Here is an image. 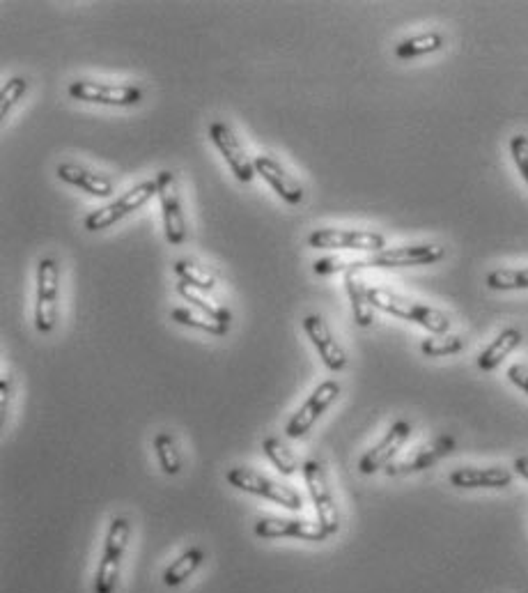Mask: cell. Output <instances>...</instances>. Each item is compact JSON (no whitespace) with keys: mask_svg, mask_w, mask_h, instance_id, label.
<instances>
[{"mask_svg":"<svg viewBox=\"0 0 528 593\" xmlns=\"http://www.w3.org/2000/svg\"><path fill=\"white\" fill-rule=\"evenodd\" d=\"M253 534L260 541H283V538H294V541L322 543L326 534L317 522L297 520V518H276V515H264L253 525Z\"/></svg>","mask_w":528,"mask_h":593,"instance_id":"cell-12","label":"cell"},{"mask_svg":"<svg viewBox=\"0 0 528 593\" xmlns=\"http://www.w3.org/2000/svg\"><path fill=\"white\" fill-rule=\"evenodd\" d=\"M349 267V263H345V260H340V258H322V260H317L315 263V272L317 274H331V272H340V269H345Z\"/></svg>","mask_w":528,"mask_h":593,"instance_id":"cell-35","label":"cell"},{"mask_svg":"<svg viewBox=\"0 0 528 593\" xmlns=\"http://www.w3.org/2000/svg\"><path fill=\"white\" fill-rule=\"evenodd\" d=\"M304 331L310 338V343H313V348L317 350V354H320L322 364L329 368L331 373L345 371L349 364L347 350L338 343V338L333 336V331L329 327V322L324 320V315L308 313L304 318Z\"/></svg>","mask_w":528,"mask_h":593,"instance_id":"cell-15","label":"cell"},{"mask_svg":"<svg viewBox=\"0 0 528 593\" xmlns=\"http://www.w3.org/2000/svg\"><path fill=\"white\" fill-rule=\"evenodd\" d=\"M455 449V437L453 435H439L434 437L430 444L418 446V449L400 462H391L386 467L388 476H405V474H414V472H423V469H430L437 465L439 460H444L448 453H453Z\"/></svg>","mask_w":528,"mask_h":593,"instance_id":"cell-16","label":"cell"},{"mask_svg":"<svg viewBox=\"0 0 528 593\" xmlns=\"http://www.w3.org/2000/svg\"><path fill=\"white\" fill-rule=\"evenodd\" d=\"M177 295H180L184 302H189L193 308H196V311L207 313L209 318L219 320V322H223V325H230V322H232V313L228 311V308L212 302V299H207L205 292L186 286L184 281L177 283Z\"/></svg>","mask_w":528,"mask_h":593,"instance_id":"cell-27","label":"cell"},{"mask_svg":"<svg viewBox=\"0 0 528 593\" xmlns=\"http://www.w3.org/2000/svg\"><path fill=\"white\" fill-rule=\"evenodd\" d=\"M524 343V334L517 327H506L494 338L487 348L478 354V368L483 373H492L503 364V359L510 357L519 345Z\"/></svg>","mask_w":528,"mask_h":593,"instance_id":"cell-22","label":"cell"},{"mask_svg":"<svg viewBox=\"0 0 528 593\" xmlns=\"http://www.w3.org/2000/svg\"><path fill=\"white\" fill-rule=\"evenodd\" d=\"M370 302L377 311H384L393 318L414 322V325L423 327L430 334H448L450 331V318L439 311V308L427 306L416 302V299L400 295V292L388 288H370Z\"/></svg>","mask_w":528,"mask_h":593,"instance_id":"cell-2","label":"cell"},{"mask_svg":"<svg viewBox=\"0 0 528 593\" xmlns=\"http://www.w3.org/2000/svg\"><path fill=\"white\" fill-rule=\"evenodd\" d=\"M446 258V249L441 244H402L386 246L384 251L372 253L368 260H363L368 267L375 269H400V267H421L434 265Z\"/></svg>","mask_w":528,"mask_h":593,"instance_id":"cell-11","label":"cell"},{"mask_svg":"<svg viewBox=\"0 0 528 593\" xmlns=\"http://www.w3.org/2000/svg\"><path fill=\"white\" fill-rule=\"evenodd\" d=\"M363 269L366 263L363 260H354L345 269V290L349 297V306H352V318L359 327H372L375 322V311L377 308L370 302V288L363 281Z\"/></svg>","mask_w":528,"mask_h":593,"instance_id":"cell-18","label":"cell"},{"mask_svg":"<svg viewBox=\"0 0 528 593\" xmlns=\"http://www.w3.org/2000/svg\"><path fill=\"white\" fill-rule=\"evenodd\" d=\"M205 561H207V550L200 548V545H189V548L177 554V557L163 568L161 584L166 589L184 587V584L205 566Z\"/></svg>","mask_w":528,"mask_h":593,"instance_id":"cell-21","label":"cell"},{"mask_svg":"<svg viewBox=\"0 0 528 593\" xmlns=\"http://www.w3.org/2000/svg\"><path fill=\"white\" fill-rule=\"evenodd\" d=\"M508 380L510 384H515V387L522 391V394L528 396V366L524 364H512L508 366Z\"/></svg>","mask_w":528,"mask_h":593,"instance_id":"cell-34","label":"cell"},{"mask_svg":"<svg viewBox=\"0 0 528 593\" xmlns=\"http://www.w3.org/2000/svg\"><path fill=\"white\" fill-rule=\"evenodd\" d=\"M253 161H255V173H260L262 180L267 182L287 205H299L301 200H304V187H301V182L297 177L287 173L274 157H269V154H260V157Z\"/></svg>","mask_w":528,"mask_h":593,"instance_id":"cell-19","label":"cell"},{"mask_svg":"<svg viewBox=\"0 0 528 593\" xmlns=\"http://www.w3.org/2000/svg\"><path fill=\"white\" fill-rule=\"evenodd\" d=\"M154 182H157L159 189L163 235H166L170 246H182L186 242V217L180 187H177V177L173 171H159Z\"/></svg>","mask_w":528,"mask_h":593,"instance_id":"cell-8","label":"cell"},{"mask_svg":"<svg viewBox=\"0 0 528 593\" xmlns=\"http://www.w3.org/2000/svg\"><path fill=\"white\" fill-rule=\"evenodd\" d=\"M152 449L154 456H157V462L161 467V472L166 476H177L184 469V458L180 446H177V440L173 433L168 430H159L157 435L152 437Z\"/></svg>","mask_w":528,"mask_h":593,"instance_id":"cell-23","label":"cell"},{"mask_svg":"<svg viewBox=\"0 0 528 593\" xmlns=\"http://www.w3.org/2000/svg\"><path fill=\"white\" fill-rule=\"evenodd\" d=\"M134 536V522L127 515H115L108 522L102 554H99L95 577H92V593H118L124 554L129 550Z\"/></svg>","mask_w":528,"mask_h":593,"instance_id":"cell-1","label":"cell"},{"mask_svg":"<svg viewBox=\"0 0 528 593\" xmlns=\"http://www.w3.org/2000/svg\"><path fill=\"white\" fill-rule=\"evenodd\" d=\"M154 196H159L157 182L154 180L138 182L136 187H131L127 194H122L118 200H113L111 205H104L92 214H88V217H85V230H88V233H99V230L111 228L118 221L127 219L129 214L141 210V207L150 203Z\"/></svg>","mask_w":528,"mask_h":593,"instance_id":"cell-6","label":"cell"},{"mask_svg":"<svg viewBox=\"0 0 528 593\" xmlns=\"http://www.w3.org/2000/svg\"><path fill=\"white\" fill-rule=\"evenodd\" d=\"M175 274L186 283V286L196 288L200 292H212L216 290V276L209 272L207 267L198 265L196 260L182 258L175 263Z\"/></svg>","mask_w":528,"mask_h":593,"instance_id":"cell-28","label":"cell"},{"mask_svg":"<svg viewBox=\"0 0 528 593\" xmlns=\"http://www.w3.org/2000/svg\"><path fill=\"white\" fill-rule=\"evenodd\" d=\"M170 320L177 322V325H182V327L205 331V334H209V336H225L230 329V325H223V322L209 318L207 313L193 311V308H182V306L170 311Z\"/></svg>","mask_w":528,"mask_h":593,"instance_id":"cell-25","label":"cell"},{"mask_svg":"<svg viewBox=\"0 0 528 593\" xmlns=\"http://www.w3.org/2000/svg\"><path fill=\"white\" fill-rule=\"evenodd\" d=\"M510 154H512V161H515L517 171L522 173L524 182L528 184V136L526 134H515L510 138Z\"/></svg>","mask_w":528,"mask_h":593,"instance_id":"cell-32","label":"cell"},{"mask_svg":"<svg viewBox=\"0 0 528 593\" xmlns=\"http://www.w3.org/2000/svg\"><path fill=\"white\" fill-rule=\"evenodd\" d=\"M225 481H228L230 488L242 490L246 495L267 499V502H274L285 508V511H304V497H301L297 490L287 488V485L269 479L267 474L255 472L251 467H230L228 472H225Z\"/></svg>","mask_w":528,"mask_h":593,"instance_id":"cell-3","label":"cell"},{"mask_svg":"<svg viewBox=\"0 0 528 593\" xmlns=\"http://www.w3.org/2000/svg\"><path fill=\"white\" fill-rule=\"evenodd\" d=\"M60 304V263L56 258H42L37 263L35 286V329L51 334L58 325Z\"/></svg>","mask_w":528,"mask_h":593,"instance_id":"cell-5","label":"cell"},{"mask_svg":"<svg viewBox=\"0 0 528 593\" xmlns=\"http://www.w3.org/2000/svg\"><path fill=\"white\" fill-rule=\"evenodd\" d=\"M262 451L267 460L271 462L278 469V474L283 476H294L299 472V460L294 456L290 446H287L283 440H278V437H264L262 442Z\"/></svg>","mask_w":528,"mask_h":593,"instance_id":"cell-26","label":"cell"},{"mask_svg":"<svg viewBox=\"0 0 528 593\" xmlns=\"http://www.w3.org/2000/svg\"><path fill=\"white\" fill-rule=\"evenodd\" d=\"M515 476L506 467H457L448 474V483L457 490H503Z\"/></svg>","mask_w":528,"mask_h":593,"instance_id":"cell-17","label":"cell"},{"mask_svg":"<svg viewBox=\"0 0 528 593\" xmlns=\"http://www.w3.org/2000/svg\"><path fill=\"white\" fill-rule=\"evenodd\" d=\"M209 138H212L216 150L223 154L225 164H228L230 173L235 175L237 182L248 184L255 175H258L255 173V161L248 157L246 150L242 148V143H239V138L230 129V125H225L223 120H214L212 125H209Z\"/></svg>","mask_w":528,"mask_h":593,"instance_id":"cell-13","label":"cell"},{"mask_svg":"<svg viewBox=\"0 0 528 593\" xmlns=\"http://www.w3.org/2000/svg\"><path fill=\"white\" fill-rule=\"evenodd\" d=\"M485 283L489 290H499V292L528 290V267H524V269H512V267L492 269V272L487 274Z\"/></svg>","mask_w":528,"mask_h":593,"instance_id":"cell-29","label":"cell"},{"mask_svg":"<svg viewBox=\"0 0 528 593\" xmlns=\"http://www.w3.org/2000/svg\"><path fill=\"white\" fill-rule=\"evenodd\" d=\"M515 472L522 476L524 481H528V456H519L515 458Z\"/></svg>","mask_w":528,"mask_h":593,"instance_id":"cell-36","label":"cell"},{"mask_svg":"<svg viewBox=\"0 0 528 593\" xmlns=\"http://www.w3.org/2000/svg\"><path fill=\"white\" fill-rule=\"evenodd\" d=\"M69 97L83 104L99 106H136L141 104L143 90L138 86H122V83H99L90 79L69 83Z\"/></svg>","mask_w":528,"mask_h":593,"instance_id":"cell-10","label":"cell"},{"mask_svg":"<svg viewBox=\"0 0 528 593\" xmlns=\"http://www.w3.org/2000/svg\"><path fill=\"white\" fill-rule=\"evenodd\" d=\"M28 90V81L23 76H12L10 81L5 83L3 90H0V118H7L12 113L14 106H17L23 95Z\"/></svg>","mask_w":528,"mask_h":593,"instance_id":"cell-31","label":"cell"},{"mask_svg":"<svg viewBox=\"0 0 528 593\" xmlns=\"http://www.w3.org/2000/svg\"><path fill=\"white\" fill-rule=\"evenodd\" d=\"M58 180L69 184V187H76L85 191V194L95 198H108L113 196L115 182L106 173L92 171V168H85L81 164H74V161H65L56 168Z\"/></svg>","mask_w":528,"mask_h":593,"instance_id":"cell-20","label":"cell"},{"mask_svg":"<svg viewBox=\"0 0 528 593\" xmlns=\"http://www.w3.org/2000/svg\"><path fill=\"white\" fill-rule=\"evenodd\" d=\"M12 398H14V377L10 371H3L0 373V412H3V421L7 417V412H10Z\"/></svg>","mask_w":528,"mask_h":593,"instance_id":"cell-33","label":"cell"},{"mask_svg":"<svg viewBox=\"0 0 528 593\" xmlns=\"http://www.w3.org/2000/svg\"><path fill=\"white\" fill-rule=\"evenodd\" d=\"M464 350V338L457 334H432L421 343L425 357H455Z\"/></svg>","mask_w":528,"mask_h":593,"instance_id":"cell-30","label":"cell"},{"mask_svg":"<svg viewBox=\"0 0 528 593\" xmlns=\"http://www.w3.org/2000/svg\"><path fill=\"white\" fill-rule=\"evenodd\" d=\"M409 440H411V423L405 419H398L391 428L386 430L382 440L363 453L359 460V472L363 476L386 472V467L391 465L393 458L398 456L402 446H405Z\"/></svg>","mask_w":528,"mask_h":593,"instance_id":"cell-14","label":"cell"},{"mask_svg":"<svg viewBox=\"0 0 528 593\" xmlns=\"http://www.w3.org/2000/svg\"><path fill=\"white\" fill-rule=\"evenodd\" d=\"M340 391H343V387H340V382L336 380H324L317 384L313 394L304 400V405H301L299 410L292 414L290 421H287L285 435L290 437V440H301V437H306L310 430H313L315 423L324 417V412L336 403Z\"/></svg>","mask_w":528,"mask_h":593,"instance_id":"cell-7","label":"cell"},{"mask_svg":"<svg viewBox=\"0 0 528 593\" xmlns=\"http://www.w3.org/2000/svg\"><path fill=\"white\" fill-rule=\"evenodd\" d=\"M441 49H444V35L430 30V33H421L402 40L398 46H395V56L400 60H411V58L430 56V53H437Z\"/></svg>","mask_w":528,"mask_h":593,"instance_id":"cell-24","label":"cell"},{"mask_svg":"<svg viewBox=\"0 0 528 593\" xmlns=\"http://www.w3.org/2000/svg\"><path fill=\"white\" fill-rule=\"evenodd\" d=\"M313 249L331 251H370L379 253L386 249V237L375 230H349V228H317L308 235Z\"/></svg>","mask_w":528,"mask_h":593,"instance_id":"cell-9","label":"cell"},{"mask_svg":"<svg viewBox=\"0 0 528 593\" xmlns=\"http://www.w3.org/2000/svg\"><path fill=\"white\" fill-rule=\"evenodd\" d=\"M301 476H304L310 502L315 506L317 525L322 527L326 538L336 536L340 531V508L336 502V495H333L329 474H326L322 460L308 458L304 465H301Z\"/></svg>","mask_w":528,"mask_h":593,"instance_id":"cell-4","label":"cell"}]
</instances>
